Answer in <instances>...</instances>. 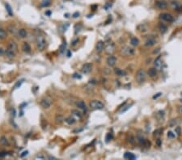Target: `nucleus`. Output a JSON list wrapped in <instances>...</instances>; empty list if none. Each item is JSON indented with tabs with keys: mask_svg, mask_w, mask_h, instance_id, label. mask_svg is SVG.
Instances as JSON below:
<instances>
[{
	"mask_svg": "<svg viewBox=\"0 0 182 160\" xmlns=\"http://www.w3.org/2000/svg\"><path fill=\"white\" fill-rule=\"evenodd\" d=\"M17 52H18L17 44L15 43V41H11V42L8 44L7 48V50H6L7 55L10 57H13L16 55Z\"/></svg>",
	"mask_w": 182,
	"mask_h": 160,
	"instance_id": "nucleus-1",
	"label": "nucleus"
},
{
	"mask_svg": "<svg viewBox=\"0 0 182 160\" xmlns=\"http://www.w3.org/2000/svg\"><path fill=\"white\" fill-rule=\"evenodd\" d=\"M36 42L38 50L42 51L45 49V46H46V41H45V36H43L42 35H37L36 37Z\"/></svg>",
	"mask_w": 182,
	"mask_h": 160,
	"instance_id": "nucleus-2",
	"label": "nucleus"
},
{
	"mask_svg": "<svg viewBox=\"0 0 182 160\" xmlns=\"http://www.w3.org/2000/svg\"><path fill=\"white\" fill-rule=\"evenodd\" d=\"M134 54V49L130 46H123L122 48L120 49V55L121 57H130Z\"/></svg>",
	"mask_w": 182,
	"mask_h": 160,
	"instance_id": "nucleus-3",
	"label": "nucleus"
},
{
	"mask_svg": "<svg viewBox=\"0 0 182 160\" xmlns=\"http://www.w3.org/2000/svg\"><path fill=\"white\" fill-rule=\"evenodd\" d=\"M136 81L139 83V84H142V83L144 82L145 79H146V72L143 69H139V70L136 73Z\"/></svg>",
	"mask_w": 182,
	"mask_h": 160,
	"instance_id": "nucleus-4",
	"label": "nucleus"
},
{
	"mask_svg": "<svg viewBox=\"0 0 182 160\" xmlns=\"http://www.w3.org/2000/svg\"><path fill=\"white\" fill-rule=\"evenodd\" d=\"M89 107L91 110H101L104 108V104L100 100H92L89 103Z\"/></svg>",
	"mask_w": 182,
	"mask_h": 160,
	"instance_id": "nucleus-5",
	"label": "nucleus"
},
{
	"mask_svg": "<svg viewBox=\"0 0 182 160\" xmlns=\"http://www.w3.org/2000/svg\"><path fill=\"white\" fill-rule=\"evenodd\" d=\"M115 49H116L115 44L111 42V43H109L107 45H106L105 50L106 53H108V54H109V55H112V53L115 52Z\"/></svg>",
	"mask_w": 182,
	"mask_h": 160,
	"instance_id": "nucleus-6",
	"label": "nucleus"
},
{
	"mask_svg": "<svg viewBox=\"0 0 182 160\" xmlns=\"http://www.w3.org/2000/svg\"><path fill=\"white\" fill-rule=\"evenodd\" d=\"M160 17L161 20H164V21H166V22L171 23L173 21V17H172V15H170L169 13H162V14H160Z\"/></svg>",
	"mask_w": 182,
	"mask_h": 160,
	"instance_id": "nucleus-7",
	"label": "nucleus"
},
{
	"mask_svg": "<svg viewBox=\"0 0 182 160\" xmlns=\"http://www.w3.org/2000/svg\"><path fill=\"white\" fill-rule=\"evenodd\" d=\"M180 123H181V119H180V118H178V117L174 118V119H172L171 120H169L168 126L171 127V128H173V127L178 126Z\"/></svg>",
	"mask_w": 182,
	"mask_h": 160,
	"instance_id": "nucleus-8",
	"label": "nucleus"
},
{
	"mask_svg": "<svg viewBox=\"0 0 182 160\" xmlns=\"http://www.w3.org/2000/svg\"><path fill=\"white\" fill-rule=\"evenodd\" d=\"M41 105L44 108H49L51 107V102H50L49 99L44 98L41 100Z\"/></svg>",
	"mask_w": 182,
	"mask_h": 160,
	"instance_id": "nucleus-9",
	"label": "nucleus"
},
{
	"mask_svg": "<svg viewBox=\"0 0 182 160\" xmlns=\"http://www.w3.org/2000/svg\"><path fill=\"white\" fill-rule=\"evenodd\" d=\"M104 48H105V43L102 41H100L96 43V51L97 53H100L102 51L104 50Z\"/></svg>",
	"mask_w": 182,
	"mask_h": 160,
	"instance_id": "nucleus-10",
	"label": "nucleus"
},
{
	"mask_svg": "<svg viewBox=\"0 0 182 160\" xmlns=\"http://www.w3.org/2000/svg\"><path fill=\"white\" fill-rule=\"evenodd\" d=\"M81 70L84 74H88L90 71L91 70V65L90 63H85L84 66H82Z\"/></svg>",
	"mask_w": 182,
	"mask_h": 160,
	"instance_id": "nucleus-11",
	"label": "nucleus"
},
{
	"mask_svg": "<svg viewBox=\"0 0 182 160\" xmlns=\"http://www.w3.org/2000/svg\"><path fill=\"white\" fill-rule=\"evenodd\" d=\"M107 63L109 66H114L117 63V58L114 56L110 55L107 59Z\"/></svg>",
	"mask_w": 182,
	"mask_h": 160,
	"instance_id": "nucleus-12",
	"label": "nucleus"
},
{
	"mask_svg": "<svg viewBox=\"0 0 182 160\" xmlns=\"http://www.w3.org/2000/svg\"><path fill=\"white\" fill-rule=\"evenodd\" d=\"M156 43H157V41H156L155 38L150 37L146 41V42H145V45L147 46V47H151V46L155 45Z\"/></svg>",
	"mask_w": 182,
	"mask_h": 160,
	"instance_id": "nucleus-13",
	"label": "nucleus"
},
{
	"mask_svg": "<svg viewBox=\"0 0 182 160\" xmlns=\"http://www.w3.org/2000/svg\"><path fill=\"white\" fill-rule=\"evenodd\" d=\"M76 106L79 108V109H81L84 112H87V106H86V104H85L84 101H82V100L78 101L76 103Z\"/></svg>",
	"mask_w": 182,
	"mask_h": 160,
	"instance_id": "nucleus-14",
	"label": "nucleus"
},
{
	"mask_svg": "<svg viewBox=\"0 0 182 160\" xmlns=\"http://www.w3.org/2000/svg\"><path fill=\"white\" fill-rule=\"evenodd\" d=\"M155 5L158 8H160V9H165V8H167V7H168L167 3H166L165 1H163V0H159V1H157L155 3Z\"/></svg>",
	"mask_w": 182,
	"mask_h": 160,
	"instance_id": "nucleus-15",
	"label": "nucleus"
},
{
	"mask_svg": "<svg viewBox=\"0 0 182 160\" xmlns=\"http://www.w3.org/2000/svg\"><path fill=\"white\" fill-rule=\"evenodd\" d=\"M162 66H163L162 59H161L160 57H159L155 59V66L156 69L160 70L161 68H162Z\"/></svg>",
	"mask_w": 182,
	"mask_h": 160,
	"instance_id": "nucleus-16",
	"label": "nucleus"
},
{
	"mask_svg": "<svg viewBox=\"0 0 182 160\" xmlns=\"http://www.w3.org/2000/svg\"><path fill=\"white\" fill-rule=\"evenodd\" d=\"M23 50L27 53H29L31 52V46L28 42H24V44H23Z\"/></svg>",
	"mask_w": 182,
	"mask_h": 160,
	"instance_id": "nucleus-17",
	"label": "nucleus"
},
{
	"mask_svg": "<svg viewBox=\"0 0 182 160\" xmlns=\"http://www.w3.org/2000/svg\"><path fill=\"white\" fill-rule=\"evenodd\" d=\"M156 75H157V69L155 68H151L148 70V75L151 78H154L155 77Z\"/></svg>",
	"mask_w": 182,
	"mask_h": 160,
	"instance_id": "nucleus-18",
	"label": "nucleus"
},
{
	"mask_svg": "<svg viewBox=\"0 0 182 160\" xmlns=\"http://www.w3.org/2000/svg\"><path fill=\"white\" fill-rule=\"evenodd\" d=\"M124 158L126 159H131V160H134L136 159V156L130 152H126L125 154H124Z\"/></svg>",
	"mask_w": 182,
	"mask_h": 160,
	"instance_id": "nucleus-19",
	"label": "nucleus"
},
{
	"mask_svg": "<svg viewBox=\"0 0 182 160\" xmlns=\"http://www.w3.org/2000/svg\"><path fill=\"white\" fill-rule=\"evenodd\" d=\"M51 4V0H42L41 3V7H47Z\"/></svg>",
	"mask_w": 182,
	"mask_h": 160,
	"instance_id": "nucleus-20",
	"label": "nucleus"
},
{
	"mask_svg": "<svg viewBox=\"0 0 182 160\" xmlns=\"http://www.w3.org/2000/svg\"><path fill=\"white\" fill-rule=\"evenodd\" d=\"M159 30H160V31L161 33H163H163H165V32H167L168 28H167V27H166L164 24L161 23V24H159Z\"/></svg>",
	"mask_w": 182,
	"mask_h": 160,
	"instance_id": "nucleus-21",
	"label": "nucleus"
},
{
	"mask_svg": "<svg viewBox=\"0 0 182 160\" xmlns=\"http://www.w3.org/2000/svg\"><path fill=\"white\" fill-rule=\"evenodd\" d=\"M137 28H138V30H139L140 32H146L147 31V25H145V24H140V25H139Z\"/></svg>",
	"mask_w": 182,
	"mask_h": 160,
	"instance_id": "nucleus-22",
	"label": "nucleus"
},
{
	"mask_svg": "<svg viewBox=\"0 0 182 160\" xmlns=\"http://www.w3.org/2000/svg\"><path fill=\"white\" fill-rule=\"evenodd\" d=\"M130 44H131V45H133V46H138L139 45V39L136 38V37H132L130 40Z\"/></svg>",
	"mask_w": 182,
	"mask_h": 160,
	"instance_id": "nucleus-23",
	"label": "nucleus"
},
{
	"mask_svg": "<svg viewBox=\"0 0 182 160\" xmlns=\"http://www.w3.org/2000/svg\"><path fill=\"white\" fill-rule=\"evenodd\" d=\"M19 36H20L21 38H25V37H26V36H27V32H26V30L24 29V28L19 30Z\"/></svg>",
	"mask_w": 182,
	"mask_h": 160,
	"instance_id": "nucleus-24",
	"label": "nucleus"
},
{
	"mask_svg": "<svg viewBox=\"0 0 182 160\" xmlns=\"http://www.w3.org/2000/svg\"><path fill=\"white\" fill-rule=\"evenodd\" d=\"M7 36V32L4 29L0 28V39H5Z\"/></svg>",
	"mask_w": 182,
	"mask_h": 160,
	"instance_id": "nucleus-25",
	"label": "nucleus"
},
{
	"mask_svg": "<svg viewBox=\"0 0 182 160\" xmlns=\"http://www.w3.org/2000/svg\"><path fill=\"white\" fill-rule=\"evenodd\" d=\"M163 134V129H158L154 131L153 135L155 137H160Z\"/></svg>",
	"mask_w": 182,
	"mask_h": 160,
	"instance_id": "nucleus-26",
	"label": "nucleus"
},
{
	"mask_svg": "<svg viewBox=\"0 0 182 160\" xmlns=\"http://www.w3.org/2000/svg\"><path fill=\"white\" fill-rule=\"evenodd\" d=\"M65 120L68 125H73L74 123L75 122V119L73 117H69L66 118Z\"/></svg>",
	"mask_w": 182,
	"mask_h": 160,
	"instance_id": "nucleus-27",
	"label": "nucleus"
},
{
	"mask_svg": "<svg viewBox=\"0 0 182 160\" xmlns=\"http://www.w3.org/2000/svg\"><path fill=\"white\" fill-rule=\"evenodd\" d=\"M0 143H1L2 145H3V146H7V145L9 144L7 139L6 137H4V136L1 137V138H0Z\"/></svg>",
	"mask_w": 182,
	"mask_h": 160,
	"instance_id": "nucleus-28",
	"label": "nucleus"
},
{
	"mask_svg": "<svg viewBox=\"0 0 182 160\" xmlns=\"http://www.w3.org/2000/svg\"><path fill=\"white\" fill-rule=\"evenodd\" d=\"M114 71H115V73L117 74V75H118V76H124V75H125V72L119 68H115Z\"/></svg>",
	"mask_w": 182,
	"mask_h": 160,
	"instance_id": "nucleus-29",
	"label": "nucleus"
},
{
	"mask_svg": "<svg viewBox=\"0 0 182 160\" xmlns=\"http://www.w3.org/2000/svg\"><path fill=\"white\" fill-rule=\"evenodd\" d=\"M55 120H56L57 123H58V124H60V123H62L64 120V118L62 115H57L56 116V118H55Z\"/></svg>",
	"mask_w": 182,
	"mask_h": 160,
	"instance_id": "nucleus-30",
	"label": "nucleus"
},
{
	"mask_svg": "<svg viewBox=\"0 0 182 160\" xmlns=\"http://www.w3.org/2000/svg\"><path fill=\"white\" fill-rule=\"evenodd\" d=\"M5 7H6V9H7V12H8L9 15H13V12H12V9H11V6L9 5L8 3H6V4H5Z\"/></svg>",
	"mask_w": 182,
	"mask_h": 160,
	"instance_id": "nucleus-31",
	"label": "nucleus"
},
{
	"mask_svg": "<svg viewBox=\"0 0 182 160\" xmlns=\"http://www.w3.org/2000/svg\"><path fill=\"white\" fill-rule=\"evenodd\" d=\"M138 140H139V143L141 145H144V143H145V141H146L147 139H145L141 135H138Z\"/></svg>",
	"mask_w": 182,
	"mask_h": 160,
	"instance_id": "nucleus-32",
	"label": "nucleus"
},
{
	"mask_svg": "<svg viewBox=\"0 0 182 160\" xmlns=\"http://www.w3.org/2000/svg\"><path fill=\"white\" fill-rule=\"evenodd\" d=\"M71 113H72V114H73L74 116L77 117L78 118H80V117H82L81 113H80L78 110H72V111H71Z\"/></svg>",
	"mask_w": 182,
	"mask_h": 160,
	"instance_id": "nucleus-33",
	"label": "nucleus"
},
{
	"mask_svg": "<svg viewBox=\"0 0 182 160\" xmlns=\"http://www.w3.org/2000/svg\"><path fill=\"white\" fill-rule=\"evenodd\" d=\"M66 42H64V43L63 44V45L60 46V48H59L60 53H63L64 51H65V49H66Z\"/></svg>",
	"mask_w": 182,
	"mask_h": 160,
	"instance_id": "nucleus-34",
	"label": "nucleus"
},
{
	"mask_svg": "<svg viewBox=\"0 0 182 160\" xmlns=\"http://www.w3.org/2000/svg\"><path fill=\"white\" fill-rule=\"evenodd\" d=\"M167 136H168V138L172 139V138H175V137H176V134H175L172 131H168V132Z\"/></svg>",
	"mask_w": 182,
	"mask_h": 160,
	"instance_id": "nucleus-35",
	"label": "nucleus"
},
{
	"mask_svg": "<svg viewBox=\"0 0 182 160\" xmlns=\"http://www.w3.org/2000/svg\"><path fill=\"white\" fill-rule=\"evenodd\" d=\"M112 133H108L107 134V136H106V138H105V140H106V142H109L110 141L112 140Z\"/></svg>",
	"mask_w": 182,
	"mask_h": 160,
	"instance_id": "nucleus-36",
	"label": "nucleus"
},
{
	"mask_svg": "<svg viewBox=\"0 0 182 160\" xmlns=\"http://www.w3.org/2000/svg\"><path fill=\"white\" fill-rule=\"evenodd\" d=\"M23 81H24V79H22V80H20V81H18V83L15 86V88H17L18 87H20V86H21V84L23 83Z\"/></svg>",
	"mask_w": 182,
	"mask_h": 160,
	"instance_id": "nucleus-37",
	"label": "nucleus"
},
{
	"mask_svg": "<svg viewBox=\"0 0 182 160\" xmlns=\"http://www.w3.org/2000/svg\"><path fill=\"white\" fill-rule=\"evenodd\" d=\"M175 131L176 132V133L178 134V135H180V134H181V128H180V127H177V126H176V129H175Z\"/></svg>",
	"mask_w": 182,
	"mask_h": 160,
	"instance_id": "nucleus-38",
	"label": "nucleus"
},
{
	"mask_svg": "<svg viewBox=\"0 0 182 160\" xmlns=\"http://www.w3.org/2000/svg\"><path fill=\"white\" fill-rule=\"evenodd\" d=\"M73 77L75 78H79V79H80L81 78V75H79V74H74V75H73Z\"/></svg>",
	"mask_w": 182,
	"mask_h": 160,
	"instance_id": "nucleus-39",
	"label": "nucleus"
},
{
	"mask_svg": "<svg viewBox=\"0 0 182 160\" xmlns=\"http://www.w3.org/2000/svg\"><path fill=\"white\" fill-rule=\"evenodd\" d=\"M156 143H157V145L159 146H160L161 144H162V140H161L160 138H158L157 140H156Z\"/></svg>",
	"mask_w": 182,
	"mask_h": 160,
	"instance_id": "nucleus-40",
	"label": "nucleus"
},
{
	"mask_svg": "<svg viewBox=\"0 0 182 160\" xmlns=\"http://www.w3.org/2000/svg\"><path fill=\"white\" fill-rule=\"evenodd\" d=\"M28 150H26V151H24V152L22 153V154H20V157L24 158V156H26V155L28 154Z\"/></svg>",
	"mask_w": 182,
	"mask_h": 160,
	"instance_id": "nucleus-41",
	"label": "nucleus"
},
{
	"mask_svg": "<svg viewBox=\"0 0 182 160\" xmlns=\"http://www.w3.org/2000/svg\"><path fill=\"white\" fill-rule=\"evenodd\" d=\"M178 112H179L180 114H181V115H182V105H181V106H180L179 108H178Z\"/></svg>",
	"mask_w": 182,
	"mask_h": 160,
	"instance_id": "nucleus-42",
	"label": "nucleus"
},
{
	"mask_svg": "<svg viewBox=\"0 0 182 160\" xmlns=\"http://www.w3.org/2000/svg\"><path fill=\"white\" fill-rule=\"evenodd\" d=\"M130 143H132V144H133V143H134V138H133V137H130Z\"/></svg>",
	"mask_w": 182,
	"mask_h": 160,
	"instance_id": "nucleus-43",
	"label": "nucleus"
},
{
	"mask_svg": "<svg viewBox=\"0 0 182 160\" xmlns=\"http://www.w3.org/2000/svg\"><path fill=\"white\" fill-rule=\"evenodd\" d=\"M83 130V129H75L73 132L74 133H79V132H81Z\"/></svg>",
	"mask_w": 182,
	"mask_h": 160,
	"instance_id": "nucleus-44",
	"label": "nucleus"
},
{
	"mask_svg": "<svg viewBox=\"0 0 182 160\" xmlns=\"http://www.w3.org/2000/svg\"><path fill=\"white\" fill-rule=\"evenodd\" d=\"M79 12H75V13L73 15V17H74V18H77V16H79Z\"/></svg>",
	"mask_w": 182,
	"mask_h": 160,
	"instance_id": "nucleus-45",
	"label": "nucleus"
},
{
	"mask_svg": "<svg viewBox=\"0 0 182 160\" xmlns=\"http://www.w3.org/2000/svg\"><path fill=\"white\" fill-rule=\"evenodd\" d=\"M161 95H162L161 93H158V94H156V96H153V99H156V98H157V97L160 96Z\"/></svg>",
	"mask_w": 182,
	"mask_h": 160,
	"instance_id": "nucleus-46",
	"label": "nucleus"
},
{
	"mask_svg": "<svg viewBox=\"0 0 182 160\" xmlns=\"http://www.w3.org/2000/svg\"><path fill=\"white\" fill-rule=\"evenodd\" d=\"M45 14H46L47 15H50V14H51V11H47V12L45 13Z\"/></svg>",
	"mask_w": 182,
	"mask_h": 160,
	"instance_id": "nucleus-47",
	"label": "nucleus"
},
{
	"mask_svg": "<svg viewBox=\"0 0 182 160\" xmlns=\"http://www.w3.org/2000/svg\"><path fill=\"white\" fill-rule=\"evenodd\" d=\"M3 49H0V54H3Z\"/></svg>",
	"mask_w": 182,
	"mask_h": 160,
	"instance_id": "nucleus-48",
	"label": "nucleus"
},
{
	"mask_svg": "<svg viewBox=\"0 0 182 160\" xmlns=\"http://www.w3.org/2000/svg\"><path fill=\"white\" fill-rule=\"evenodd\" d=\"M181 102H182V92L181 93Z\"/></svg>",
	"mask_w": 182,
	"mask_h": 160,
	"instance_id": "nucleus-49",
	"label": "nucleus"
},
{
	"mask_svg": "<svg viewBox=\"0 0 182 160\" xmlns=\"http://www.w3.org/2000/svg\"><path fill=\"white\" fill-rule=\"evenodd\" d=\"M68 57H70V51L68 52Z\"/></svg>",
	"mask_w": 182,
	"mask_h": 160,
	"instance_id": "nucleus-50",
	"label": "nucleus"
}]
</instances>
